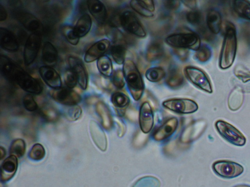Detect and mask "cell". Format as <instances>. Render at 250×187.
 Masks as SVG:
<instances>
[{"instance_id":"cell-1","label":"cell","mask_w":250,"mask_h":187,"mask_svg":"<svg viewBox=\"0 0 250 187\" xmlns=\"http://www.w3.org/2000/svg\"><path fill=\"white\" fill-rule=\"evenodd\" d=\"M0 68L5 77L15 82L24 91L34 94H39L42 92V86L36 79L2 55L0 57Z\"/></svg>"},{"instance_id":"cell-2","label":"cell","mask_w":250,"mask_h":187,"mask_svg":"<svg viewBox=\"0 0 250 187\" xmlns=\"http://www.w3.org/2000/svg\"><path fill=\"white\" fill-rule=\"evenodd\" d=\"M237 37L235 26L227 22L225 27L224 37L219 57V66L222 69L233 64L237 50Z\"/></svg>"},{"instance_id":"cell-3","label":"cell","mask_w":250,"mask_h":187,"mask_svg":"<svg viewBox=\"0 0 250 187\" xmlns=\"http://www.w3.org/2000/svg\"><path fill=\"white\" fill-rule=\"evenodd\" d=\"M123 73L132 96L135 100H139L143 94L144 84L138 69L132 60L125 61Z\"/></svg>"},{"instance_id":"cell-4","label":"cell","mask_w":250,"mask_h":187,"mask_svg":"<svg viewBox=\"0 0 250 187\" xmlns=\"http://www.w3.org/2000/svg\"><path fill=\"white\" fill-rule=\"evenodd\" d=\"M166 42L175 48L190 49L197 51L200 47V37L194 33L172 34L166 37Z\"/></svg>"},{"instance_id":"cell-5","label":"cell","mask_w":250,"mask_h":187,"mask_svg":"<svg viewBox=\"0 0 250 187\" xmlns=\"http://www.w3.org/2000/svg\"><path fill=\"white\" fill-rule=\"evenodd\" d=\"M219 134L230 143L238 146H244L246 142L244 135L231 124L222 120L217 121L215 124Z\"/></svg>"},{"instance_id":"cell-6","label":"cell","mask_w":250,"mask_h":187,"mask_svg":"<svg viewBox=\"0 0 250 187\" xmlns=\"http://www.w3.org/2000/svg\"><path fill=\"white\" fill-rule=\"evenodd\" d=\"M214 171L219 176L225 178H233L241 175L243 167L237 163L220 160L214 162L212 165Z\"/></svg>"},{"instance_id":"cell-7","label":"cell","mask_w":250,"mask_h":187,"mask_svg":"<svg viewBox=\"0 0 250 187\" xmlns=\"http://www.w3.org/2000/svg\"><path fill=\"white\" fill-rule=\"evenodd\" d=\"M120 24L130 34L141 37L146 36V31L138 19L130 11H126L121 14Z\"/></svg>"},{"instance_id":"cell-8","label":"cell","mask_w":250,"mask_h":187,"mask_svg":"<svg viewBox=\"0 0 250 187\" xmlns=\"http://www.w3.org/2000/svg\"><path fill=\"white\" fill-rule=\"evenodd\" d=\"M41 43L39 32L31 34L27 38L24 47L23 60L25 65L28 66L36 59Z\"/></svg>"},{"instance_id":"cell-9","label":"cell","mask_w":250,"mask_h":187,"mask_svg":"<svg viewBox=\"0 0 250 187\" xmlns=\"http://www.w3.org/2000/svg\"><path fill=\"white\" fill-rule=\"evenodd\" d=\"M188 79L195 85L209 93L212 92L210 82L206 74L201 70L192 66L185 68Z\"/></svg>"},{"instance_id":"cell-10","label":"cell","mask_w":250,"mask_h":187,"mask_svg":"<svg viewBox=\"0 0 250 187\" xmlns=\"http://www.w3.org/2000/svg\"><path fill=\"white\" fill-rule=\"evenodd\" d=\"M50 95L57 102L67 106H75L81 100L78 93L68 89L60 88L52 90Z\"/></svg>"},{"instance_id":"cell-11","label":"cell","mask_w":250,"mask_h":187,"mask_svg":"<svg viewBox=\"0 0 250 187\" xmlns=\"http://www.w3.org/2000/svg\"><path fill=\"white\" fill-rule=\"evenodd\" d=\"M163 105L166 108L181 113H190L196 112L198 105L194 101L188 99H172L165 101Z\"/></svg>"},{"instance_id":"cell-12","label":"cell","mask_w":250,"mask_h":187,"mask_svg":"<svg viewBox=\"0 0 250 187\" xmlns=\"http://www.w3.org/2000/svg\"><path fill=\"white\" fill-rule=\"evenodd\" d=\"M68 61L71 69L76 76L79 84L82 89L85 90L87 86L88 76L83 61L74 56H70Z\"/></svg>"},{"instance_id":"cell-13","label":"cell","mask_w":250,"mask_h":187,"mask_svg":"<svg viewBox=\"0 0 250 187\" xmlns=\"http://www.w3.org/2000/svg\"><path fill=\"white\" fill-rule=\"evenodd\" d=\"M110 41L106 39L99 40L93 44L86 51L84 56L86 62H91L99 59L107 51L110 46Z\"/></svg>"},{"instance_id":"cell-14","label":"cell","mask_w":250,"mask_h":187,"mask_svg":"<svg viewBox=\"0 0 250 187\" xmlns=\"http://www.w3.org/2000/svg\"><path fill=\"white\" fill-rule=\"evenodd\" d=\"M39 71L43 80L50 87L54 89L61 88V76L52 67L42 66L39 68Z\"/></svg>"},{"instance_id":"cell-15","label":"cell","mask_w":250,"mask_h":187,"mask_svg":"<svg viewBox=\"0 0 250 187\" xmlns=\"http://www.w3.org/2000/svg\"><path fill=\"white\" fill-rule=\"evenodd\" d=\"M139 119L142 131L145 133L149 132L153 127L154 118L151 106L147 102H145L142 105Z\"/></svg>"},{"instance_id":"cell-16","label":"cell","mask_w":250,"mask_h":187,"mask_svg":"<svg viewBox=\"0 0 250 187\" xmlns=\"http://www.w3.org/2000/svg\"><path fill=\"white\" fill-rule=\"evenodd\" d=\"M0 47L8 51L16 52L19 49V44L15 35L9 30L0 28Z\"/></svg>"},{"instance_id":"cell-17","label":"cell","mask_w":250,"mask_h":187,"mask_svg":"<svg viewBox=\"0 0 250 187\" xmlns=\"http://www.w3.org/2000/svg\"><path fill=\"white\" fill-rule=\"evenodd\" d=\"M17 20L28 30L38 32L42 27L39 20L33 15L26 12L20 11L16 15Z\"/></svg>"},{"instance_id":"cell-18","label":"cell","mask_w":250,"mask_h":187,"mask_svg":"<svg viewBox=\"0 0 250 187\" xmlns=\"http://www.w3.org/2000/svg\"><path fill=\"white\" fill-rule=\"evenodd\" d=\"M18 160L16 156L10 155L2 162L0 167V179L3 182L10 180L18 168Z\"/></svg>"},{"instance_id":"cell-19","label":"cell","mask_w":250,"mask_h":187,"mask_svg":"<svg viewBox=\"0 0 250 187\" xmlns=\"http://www.w3.org/2000/svg\"><path fill=\"white\" fill-rule=\"evenodd\" d=\"M89 11L95 19L101 24L106 20L107 14L104 4L99 0H89L87 1Z\"/></svg>"},{"instance_id":"cell-20","label":"cell","mask_w":250,"mask_h":187,"mask_svg":"<svg viewBox=\"0 0 250 187\" xmlns=\"http://www.w3.org/2000/svg\"><path fill=\"white\" fill-rule=\"evenodd\" d=\"M90 131L91 137L97 147L101 150L105 151L107 148V139L101 127L96 122L91 121L90 123Z\"/></svg>"},{"instance_id":"cell-21","label":"cell","mask_w":250,"mask_h":187,"mask_svg":"<svg viewBox=\"0 0 250 187\" xmlns=\"http://www.w3.org/2000/svg\"><path fill=\"white\" fill-rule=\"evenodd\" d=\"M178 120L175 117L168 119L154 133V138L157 141L163 140L170 136L176 130Z\"/></svg>"},{"instance_id":"cell-22","label":"cell","mask_w":250,"mask_h":187,"mask_svg":"<svg viewBox=\"0 0 250 187\" xmlns=\"http://www.w3.org/2000/svg\"><path fill=\"white\" fill-rule=\"evenodd\" d=\"M58 59V52L55 46L50 42H45L42 52V60L46 66H54Z\"/></svg>"},{"instance_id":"cell-23","label":"cell","mask_w":250,"mask_h":187,"mask_svg":"<svg viewBox=\"0 0 250 187\" xmlns=\"http://www.w3.org/2000/svg\"><path fill=\"white\" fill-rule=\"evenodd\" d=\"M207 24L210 31L214 34H218L222 27V19L219 12L211 9L208 11L206 17Z\"/></svg>"},{"instance_id":"cell-24","label":"cell","mask_w":250,"mask_h":187,"mask_svg":"<svg viewBox=\"0 0 250 187\" xmlns=\"http://www.w3.org/2000/svg\"><path fill=\"white\" fill-rule=\"evenodd\" d=\"M92 25V20L87 14L82 15L77 21L75 31L79 37L85 36L90 31Z\"/></svg>"},{"instance_id":"cell-25","label":"cell","mask_w":250,"mask_h":187,"mask_svg":"<svg viewBox=\"0 0 250 187\" xmlns=\"http://www.w3.org/2000/svg\"><path fill=\"white\" fill-rule=\"evenodd\" d=\"M96 110L101 118L104 128L106 130L110 129L113 122L110 112L107 106L102 102H99L96 105Z\"/></svg>"},{"instance_id":"cell-26","label":"cell","mask_w":250,"mask_h":187,"mask_svg":"<svg viewBox=\"0 0 250 187\" xmlns=\"http://www.w3.org/2000/svg\"><path fill=\"white\" fill-rule=\"evenodd\" d=\"M202 131L200 124L197 122L193 123L188 126L183 131L181 141L183 143H188L196 138Z\"/></svg>"},{"instance_id":"cell-27","label":"cell","mask_w":250,"mask_h":187,"mask_svg":"<svg viewBox=\"0 0 250 187\" xmlns=\"http://www.w3.org/2000/svg\"><path fill=\"white\" fill-rule=\"evenodd\" d=\"M232 7L240 17L250 20V2L245 0L233 1Z\"/></svg>"},{"instance_id":"cell-28","label":"cell","mask_w":250,"mask_h":187,"mask_svg":"<svg viewBox=\"0 0 250 187\" xmlns=\"http://www.w3.org/2000/svg\"><path fill=\"white\" fill-rule=\"evenodd\" d=\"M244 95L242 90L236 87L229 94L228 105L229 109L235 111L239 109L243 102Z\"/></svg>"},{"instance_id":"cell-29","label":"cell","mask_w":250,"mask_h":187,"mask_svg":"<svg viewBox=\"0 0 250 187\" xmlns=\"http://www.w3.org/2000/svg\"><path fill=\"white\" fill-rule=\"evenodd\" d=\"M164 49L162 45L158 42L151 43L148 47L146 52V58L148 61H153L160 58L163 55Z\"/></svg>"},{"instance_id":"cell-30","label":"cell","mask_w":250,"mask_h":187,"mask_svg":"<svg viewBox=\"0 0 250 187\" xmlns=\"http://www.w3.org/2000/svg\"><path fill=\"white\" fill-rule=\"evenodd\" d=\"M126 47L123 43H117L110 49V53L114 61L118 64L124 63Z\"/></svg>"},{"instance_id":"cell-31","label":"cell","mask_w":250,"mask_h":187,"mask_svg":"<svg viewBox=\"0 0 250 187\" xmlns=\"http://www.w3.org/2000/svg\"><path fill=\"white\" fill-rule=\"evenodd\" d=\"M97 66L99 72L105 76H110L112 73L111 59L106 56H103L98 59Z\"/></svg>"},{"instance_id":"cell-32","label":"cell","mask_w":250,"mask_h":187,"mask_svg":"<svg viewBox=\"0 0 250 187\" xmlns=\"http://www.w3.org/2000/svg\"><path fill=\"white\" fill-rule=\"evenodd\" d=\"M26 145L24 141L21 139H17L11 143L10 148V154L18 158L21 157L24 154Z\"/></svg>"},{"instance_id":"cell-33","label":"cell","mask_w":250,"mask_h":187,"mask_svg":"<svg viewBox=\"0 0 250 187\" xmlns=\"http://www.w3.org/2000/svg\"><path fill=\"white\" fill-rule=\"evenodd\" d=\"M184 82V77L182 73L177 69H174L170 71L167 79V84L172 88H176L181 86Z\"/></svg>"},{"instance_id":"cell-34","label":"cell","mask_w":250,"mask_h":187,"mask_svg":"<svg viewBox=\"0 0 250 187\" xmlns=\"http://www.w3.org/2000/svg\"><path fill=\"white\" fill-rule=\"evenodd\" d=\"M161 183L158 179L153 176H145L135 182L132 187H160Z\"/></svg>"},{"instance_id":"cell-35","label":"cell","mask_w":250,"mask_h":187,"mask_svg":"<svg viewBox=\"0 0 250 187\" xmlns=\"http://www.w3.org/2000/svg\"><path fill=\"white\" fill-rule=\"evenodd\" d=\"M165 76V72L161 67H153L146 72V78L151 82H156L160 81Z\"/></svg>"},{"instance_id":"cell-36","label":"cell","mask_w":250,"mask_h":187,"mask_svg":"<svg viewBox=\"0 0 250 187\" xmlns=\"http://www.w3.org/2000/svg\"><path fill=\"white\" fill-rule=\"evenodd\" d=\"M62 32L66 40L73 45H77L79 41V37L77 35L74 27L65 25L62 28Z\"/></svg>"},{"instance_id":"cell-37","label":"cell","mask_w":250,"mask_h":187,"mask_svg":"<svg viewBox=\"0 0 250 187\" xmlns=\"http://www.w3.org/2000/svg\"><path fill=\"white\" fill-rule=\"evenodd\" d=\"M111 102L116 107L124 108L128 105L129 103V99L125 94L121 92H116L112 94Z\"/></svg>"},{"instance_id":"cell-38","label":"cell","mask_w":250,"mask_h":187,"mask_svg":"<svg viewBox=\"0 0 250 187\" xmlns=\"http://www.w3.org/2000/svg\"><path fill=\"white\" fill-rule=\"evenodd\" d=\"M45 154L44 147L41 144H35L32 147L29 153V158L35 161H40L42 159Z\"/></svg>"},{"instance_id":"cell-39","label":"cell","mask_w":250,"mask_h":187,"mask_svg":"<svg viewBox=\"0 0 250 187\" xmlns=\"http://www.w3.org/2000/svg\"><path fill=\"white\" fill-rule=\"evenodd\" d=\"M42 117L48 122H53L59 118V113L53 108L50 106H45L41 110Z\"/></svg>"},{"instance_id":"cell-40","label":"cell","mask_w":250,"mask_h":187,"mask_svg":"<svg viewBox=\"0 0 250 187\" xmlns=\"http://www.w3.org/2000/svg\"><path fill=\"white\" fill-rule=\"evenodd\" d=\"M235 75L242 82L250 80V71L242 64H238L234 69Z\"/></svg>"},{"instance_id":"cell-41","label":"cell","mask_w":250,"mask_h":187,"mask_svg":"<svg viewBox=\"0 0 250 187\" xmlns=\"http://www.w3.org/2000/svg\"><path fill=\"white\" fill-rule=\"evenodd\" d=\"M63 80L65 85L69 89L74 88L78 82L76 76L71 69L65 71L63 75Z\"/></svg>"},{"instance_id":"cell-42","label":"cell","mask_w":250,"mask_h":187,"mask_svg":"<svg viewBox=\"0 0 250 187\" xmlns=\"http://www.w3.org/2000/svg\"><path fill=\"white\" fill-rule=\"evenodd\" d=\"M211 56L210 49L206 45L200 46L196 53V56L199 61L205 62L208 61Z\"/></svg>"},{"instance_id":"cell-43","label":"cell","mask_w":250,"mask_h":187,"mask_svg":"<svg viewBox=\"0 0 250 187\" xmlns=\"http://www.w3.org/2000/svg\"><path fill=\"white\" fill-rule=\"evenodd\" d=\"M130 5L135 11L144 17H151L153 16L152 12H150L143 7L138 2V0H131Z\"/></svg>"},{"instance_id":"cell-44","label":"cell","mask_w":250,"mask_h":187,"mask_svg":"<svg viewBox=\"0 0 250 187\" xmlns=\"http://www.w3.org/2000/svg\"><path fill=\"white\" fill-rule=\"evenodd\" d=\"M22 103L26 110L30 112H34L37 110L38 105L34 98L30 94L24 95L22 99Z\"/></svg>"},{"instance_id":"cell-45","label":"cell","mask_w":250,"mask_h":187,"mask_svg":"<svg viewBox=\"0 0 250 187\" xmlns=\"http://www.w3.org/2000/svg\"><path fill=\"white\" fill-rule=\"evenodd\" d=\"M187 19L192 25H199L202 21V15L201 13L195 10L188 12L187 14Z\"/></svg>"},{"instance_id":"cell-46","label":"cell","mask_w":250,"mask_h":187,"mask_svg":"<svg viewBox=\"0 0 250 187\" xmlns=\"http://www.w3.org/2000/svg\"><path fill=\"white\" fill-rule=\"evenodd\" d=\"M124 74L120 69L116 70L112 76V82L114 85L118 89H122L125 86Z\"/></svg>"},{"instance_id":"cell-47","label":"cell","mask_w":250,"mask_h":187,"mask_svg":"<svg viewBox=\"0 0 250 187\" xmlns=\"http://www.w3.org/2000/svg\"><path fill=\"white\" fill-rule=\"evenodd\" d=\"M82 112V110L80 106L78 105L74 106L68 111V117L70 120H76L80 117Z\"/></svg>"},{"instance_id":"cell-48","label":"cell","mask_w":250,"mask_h":187,"mask_svg":"<svg viewBox=\"0 0 250 187\" xmlns=\"http://www.w3.org/2000/svg\"><path fill=\"white\" fill-rule=\"evenodd\" d=\"M148 136L144 132H138L134 136L133 145L137 147L142 146L147 140Z\"/></svg>"},{"instance_id":"cell-49","label":"cell","mask_w":250,"mask_h":187,"mask_svg":"<svg viewBox=\"0 0 250 187\" xmlns=\"http://www.w3.org/2000/svg\"><path fill=\"white\" fill-rule=\"evenodd\" d=\"M174 52L182 61H185L188 56V51L186 49L175 48Z\"/></svg>"},{"instance_id":"cell-50","label":"cell","mask_w":250,"mask_h":187,"mask_svg":"<svg viewBox=\"0 0 250 187\" xmlns=\"http://www.w3.org/2000/svg\"><path fill=\"white\" fill-rule=\"evenodd\" d=\"M165 7L169 10H174L178 8L180 5V1L179 0H165L164 1Z\"/></svg>"},{"instance_id":"cell-51","label":"cell","mask_w":250,"mask_h":187,"mask_svg":"<svg viewBox=\"0 0 250 187\" xmlns=\"http://www.w3.org/2000/svg\"><path fill=\"white\" fill-rule=\"evenodd\" d=\"M138 2L147 10L153 12L155 10L154 2L151 0H138Z\"/></svg>"},{"instance_id":"cell-52","label":"cell","mask_w":250,"mask_h":187,"mask_svg":"<svg viewBox=\"0 0 250 187\" xmlns=\"http://www.w3.org/2000/svg\"><path fill=\"white\" fill-rule=\"evenodd\" d=\"M182 2L187 7L189 8L194 10L195 7H196V1L194 0H183Z\"/></svg>"},{"instance_id":"cell-53","label":"cell","mask_w":250,"mask_h":187,"mask_svg":"<svg viewBox=\"0 0 250 187\" xmlns=\"http://www.w3.org/2000/svg\"><path fill=\"white\" fill-rule=\"evenodd\" d=\"M7 17V13L5 8L0 4V21H3L6 20Z\"/></svg>"},{"instance_id":"cell-54","label":"cell","mask_w":250,"mask_h":187,"mask_svg":"<svg viewBox=\"0 0 250 187\" xmlns=\"http://www.w3.org/2000/svg\"><path fill=\"white\" fill-rule=\"evenodd\" d=\"M5 154H6V152H5V149L3 147H0V157L1 160L4 157Z\"/></svg>"},{"instance_id":"cell-55","label":"cell","mask_w":250,"mask_h":187,"mask_svg":"<svg viewBox=\"0 0 250 187\" xmlns=\"http://www.w3.org/2000/svg\"><path fill=\"white\" fill-rule=\"evenodd\" d=\"M234 187H250V186L246 185H240L236 186Z\"/></svg>"}]
</instances>
